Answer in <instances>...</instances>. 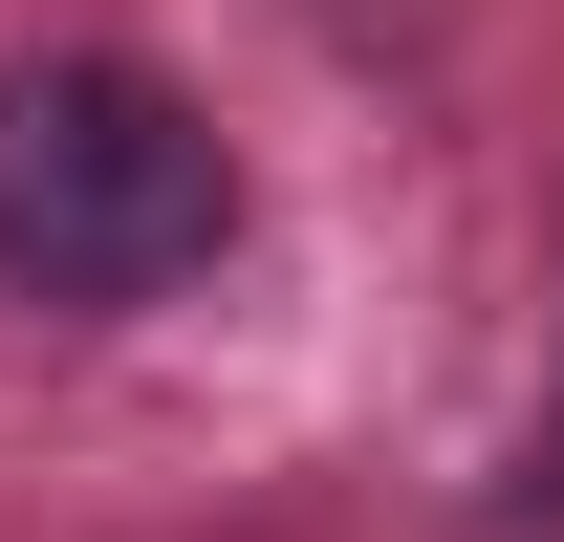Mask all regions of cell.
Masks as SVG:
<instances>
[{"mask_svg": "<svg viewBox=\"0 0 564 542\" xmlns=\"http://www.w3.org/2000/svg\"><path fill=\"white\" fill-rule=\"evenodd\" d=\"M217 239H239V152L196 131V87L109 44L0 66V282L22 304H174Z\"/></svg>", "mask_w": 564, "mask_h": 542, "instance_id": "cell-1", "label": "cell"}, {"mask_svg": "<svg viewBox=\"0 0 564 542\" xmlns=\"http://www.w3.org/2000/svg\"><path fill=\"white\" fill-rule=\"evenodd\" d=\"M521 521H564V391H543V434H521Z\"/></svg>", "mask_w": 564, "mask_h": 542, "instance_id": "cell-2", "label": "cell"}]
</instances>
